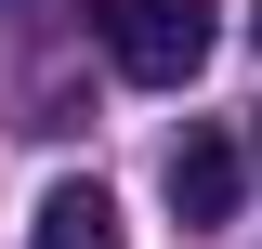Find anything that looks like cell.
<instances>
[{"instance_id":"obj_2","label":"cell","mask_w":262,"mask_h":249,"mask_svg":"<svg viewBox=\"0 0 262 249\" xmlns=\"http://www.w3.org/2000/svg\"><path fill=\"white\" fill-rule=\"evenodd\" d=\"M236 184H249V157H236L223 131H184V144H170V210L184 223H236Z\"/></svg>"},{"instance_id":"obj_4","label":"cell","mask_w":262,"mask_h":249,"mask_svg":"<svg viewBox=\"0 0 262 249\" xmlns=\"http://www.w3.org/2000/svg\"><path fill=\"white\" fill-rule=\"evenodd\" d=\"M249 39H262V13H249Z\"/></svg>"},{"instance_id":"obj_3","label":"cell","mask_w":262,"mask_h":249,"mask_svg":"<svg viewBox=\"0 0 262 249\" xmlns=\"http://www.w3.org/2000/svg\"><path fill=\"white\" fill-rule=\"evenodd\" d=\"M27 249H118V197L105 184H53L27 210Z\"/></svg>"},{"instance_id":"obj_1","label":"cell","mask_w":262,"mask_h":249,"mask_svg":"<svg viewBox=\"0 0 262 249\" xmlns=\"http://www.w3.org/2000/svg\"><path fill=\"white\" fill-rule=\"evenodd\" d=\"M105 66L118 79H144V92H184L196 66H210V39H223V13L210 0H105Z\"/></svg>"}]
</instances>
